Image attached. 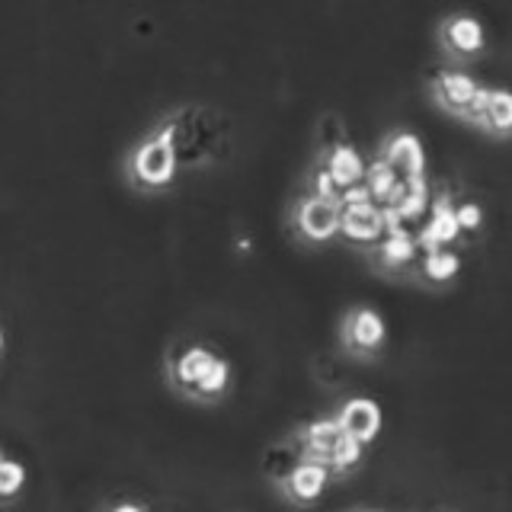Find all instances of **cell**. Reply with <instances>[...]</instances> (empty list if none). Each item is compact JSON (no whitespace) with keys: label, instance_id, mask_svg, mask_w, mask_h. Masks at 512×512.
I'll return each mask as SVG.
<instances>
[{"label":"cell","instance_id":"6da1fadb","mask_svg":"<svg viewBox=\"0 0 512 512\" xmlns=\"http://www.w3.org/2000/svg\"><path fill=\"white\" fill-rule=\"evenodd\" d=\"M154 125L170 138L183 170L212 167L231 148L234 128L231 119L215 103H180L160 112Z\"/></svg>","mask_w":512,"mask_h":512},{"label":"cell","instance_id":"7a4b0ae2","mask_svg":"<svg viewBox=\"0 0 512 512\" xmlns=\"http://www.w3.org/2000/svg\"><path fill=\"white\" fill-rule=\"evenodd\" d=\"M180 157H176L170 138L157 125L144 132L122 151V176L138 192H164L180 176Z\"/></svg>","mask_w":512,"mask_h":512},{"label":"cell","instance_id":"3957f363","mask_svg":"<svg viewBox=\"0 0 512 512\" xmlns=\"http://www.w3.org/2000/svg\"><path fill=\"white\" fill-rule=\"evenodd\" d=\"M218 356H221V349H215L205 336L180 333V336H173L164 352V378L176 394L192 400L196 384L202 381V375L212 368Z\"/></svg>","mask_w":512,"mask_h":512},{"label":"cell","instance_id":"277c9868","mask_svg":"<svg viewBox=\"0 0 512 512\" xmlns=\"http://www.w3.org/2000/svg\"><path fill=\"white\" fill-rule=\"evenodd\" d=\"M336 340H340V346L349 356L378 359L384 346H388V320L368 301L349 304L340 314V333H336Z\"/></svg>","mask_w":512,"mask_h":512},{"label":"cell","instance_id":"5b68a950","mask_svg":"<svg viewBox=\"0 0 512 512\" xmlns=\"http://www.w3.org/2000/svg\"><path fill=\"white\" fill-rule=\"evenodd\" d=\"M340 218V199H324L314 196V192H298L292 205H288V228L304 244H324V240L340 237Z\"/></svg>","mask_w":512,"mask_h":512},{"label":"cell","instance_id":"8992f818","mask_svg":"<svg viewBox=\"0 0 512 512\" xmlns=\"http://www.w3.org/2000/svg\"><path fill=\"white\" fill-rule=\"evenodd\" d=\"M436 42L448 58L468 61L487 48V26L471 10H452L436 23Z\"/></svg>","mask_w":512,"mask_h":512},{"label":"cell","instance_id":"52a82bcc","mask_svg":"<svg viewBox=\"0 0 512 512\" xmlns=\"http://www.w3.org/2000/svg\"><path fill=\"white\" fill-rule=\"evenodd\" d=\"M426 87H429L432 103H436L442 112H448V116H458V119L468 116V109L477 100V93L484 90V84H480L471 71L455 68V64L432 71Z\"/></svg>","mask_w":512,"mask_h":512},{"label":"cell","instance_id":"ba28073f","mask_svg":"<svg viewBox=\"0 0 512 512\" xmlns=\"http://www.w3.org/2000/svg\"><path fill=\"white\" fill-rule=\"evenodd\" d=\"M378 157L388 160L400 180L426 176V148L413 128H391V132H384V138L378 141Z\"/></svg>","mask_w":512,"mask_h":512},{"label":"cell","instance_id":"9c48e42d","mask_svg":"<svg viewBox=\"0 0 512 512\" xmlns=\"http://www.w3.org/2000/svg\"><path fill=\"white\" fill-rule=\"evenodd\" d=\"M420 237L413 231H388L375 247H368L365 256L372 260V266H378L388 276H413L416 263H420Z\"/></svg>","mask_w":512,"mask_h":512},{"label":"cell","instance_id":"30bf717a","mask_svg":"<svg viewBox=\"0 0 512 512\" xmlns=\"http://www.w3.org/2000/svg\"><path fill=\"white\" fill-rule=\"evenodd\" d=\"M295 442L301 445L304 461H317V464H327L330 468V458H333V445L340 442L343 436V426L336 420V413H317L311 420H304L292 429Z\"/></svg>","mask_w":512,"mask_h":512},{"label":"cell","instance_id":"8fae6325","mask_svg":"<svg viewBox=\"0 0 512 512\" xmlns=\"http://www.w3.org/2000/svg\"><path fill=\"white\" fill-rule=\"evenodd\" d=\"M333 413H336V420H340L343 432L362 439L365 445H372L381 436L384 413H381V404H378L375 397H368V394H349V397H343L340 404L333 407Z\"/></svg>","mask_w":512,"mask_h":512},{"label":"cell","instance_id":"7c38bea8","mask_svg":"<svg viewBox=\"0 0 512 512\" xmlns=\"http://www.w3.org/2000/svg\"><path fill=\"white\" fill-rule=\"evenodd\" d=\"M388 234V215H384L381 205H343V218H340V237L352 247H375L378 240Z\"/></svg>","mask_w":512,"mask_h":512},{"label":"cell","instance_id":"4fadbf2b","mask_svg":"<svg viewBox=\"0 0 512 512\" xmlns=\"http://www.w3.org/2000/svg\"><path fill=\"white\" fill-rule=\"evenodd\" d=\"M336 474L327 468V464H317V461H301L298 468L288 474L282 484H279V493H282V500H288L292 506H314L320 496L327 493L330 487V480Z\"/></svg>","mask_w":512,"mask_h":512},{"label":"cell","instance_id":"5bb4252c","mask_svg":"<svg viewBox=\"0 0 512 512\" xmlns=\"http://www.w3.org/2000/svg\"><path fill=\"white\" fill-rule=\"evenodd\" d=\"M314 160H320V164L330 170V176L336 180V186H340V192L362 183L365 170H368L365 154L352 141H343V144H336V148H327V151H314Z\"/></svg>","mask_w":512,"mask_h":512},{"label":"cell","instance_id":"9a60e30c","mask_svg":"<svg viewBox=\"0 0 512 512\" xmlns=\"http://www.w3.org/2000/svg\"><path fill=\"white\" fill-rule=\"evenodd\" d=\"M461 272V253L452 247H423L420 263L413 269V279H423L432 285H445L452 282Z\"/></svg>","mask_w":512,"mask_h":512},{"label":"cell","instance_id":"2e32d148","mask_svg":"<svg viewBox=\"0 0 512 512\" xmlns=\"http://www.w3.org/2000/svg\"><path fill=\"white\" fill-rule=\"evenodd\" d=\"M304 461V452H301V445L295 442V436L288 432V436L276 439L272 442L266 452H263V474L272 480V484H282V480L292 474L298 464Z\"/></svg>","mask_w":512,"mask_h":512},{"label":"cell","instance_id":"e0dca14e","mask_svg":"<svg viewBox=\"0 0 512 512\" xmlns=\"http://www.w3.org/2000/svg\"><path fill=\"white\" fill-rule=\"evenodd\" d=\"M231 381H234L231 359L221 352V356L212 362V368L202 375V381L196 384V394H192V400H196V404H218V400H224L231 394Z\"/></svg>","mask_w":512,"mask_h":512},{"label":"cell","instance_id":"ac0fdd59","mask_svg":"<svg viewBox=\"0 0 512 512\" xmlns=\"http://www.w3.org/2000/svg\"><path fill=\"white\" fill-rule=\"evenodd\" d=\"M480 132H487L493 138L512 135V87H490L487 100V119Z\"/></svg>","mask_w":512,"mask_h":512},{"label":"cell","instance_id":"d6986e66","mask_svg":"<svg viewBox=\"0 0 512 512\" xmlns=\"http://www.w3.org/2000/svg\"><path fill=\"white\" fill-rule=\"evenodd\" d=\"M365 452H368V445L356 436H349V432H343L340 442L333 445V458H330V471L336 477H349L352 471H359L362 468V461H365Z\"/></svg>","mask_w":512,"mask_h":512},{"label":"cell","instance_id":"ffe728a7","mask_svg":"<svg viewBox=\"0 0 512 512\" xmlns=\"http://www.w3.org/2000/svg\"><path fill=\"white\" fill-rule=\"evenodd\" d=\"M23 490H26V464L4 452V458H0V503L10 506Z\"/></svg>","mask_w":512,"mask_h":512},{"label":"cell","instance_id":"44dd1931","mask_svg":"<svg viewBox=\"0 0 512 512\" xmlns=\"http://www.w3.org/2000/svg\"><path fill=\"white\" fill-rule=\"evenodd\" d=\"M349 141V132H346V122L340 112L327 109L324 116L317 119V132H314V151H327V148H336V144Z\"/></svg>","mask_w":512,"mask_h":512},{"label":"cell","instance_id":"7402d4cb","mask_svg":"<svg viewBox=\"0 0 512 512\" xmlns=\"http://www.w3.org/2000/svg\"><path fill=\"white\" fill-rule=\"evenodd\" d=\"M304 192H314V196H324V199H340V186H336L330 170L314 157H311L308 173H304Z\"/></svg>","mask_w":512,"mask_h":512},{"label":"cell","instance_id":"603a6c76","mask_svg":"<svg viewBox=\"0 0 512 512\" xmlns=\"http://www.w3.org/2000/svg\"><path fill=\"white\" fill-rule=\"evenodd\" d=\"M455 215L461 231H480V224H484V208L477 202H455Z\"/></svg>","mask_w":512,"mask_h":512},{"label":"cell","instance_id":"cb8c5ba5","mask_svg":"<svg viewBox=\"0 0 512 512\" xmlns=\"http://www.w3.org/2000/svg\"><path fill=\"white\" fill-rule=\"evenodd\" d=\"M96 512H151V506L148 503H141V500H112V503H103Z\"/></svg>","mask_w":512,"mask_h":512},{"label":"cell","instance_id":"d4e9b609","mask_svg":"<svg viewBox=\"0 0 512 512\" xmlns=\"http://www.w3.org/2000/svg\"><path fill=\"white\" fill-rule=\"evenodd\" d=\"M356 512H381V509H356Z\"/></svg>","mask_w":512,"mask_h":512}]
</instances>
